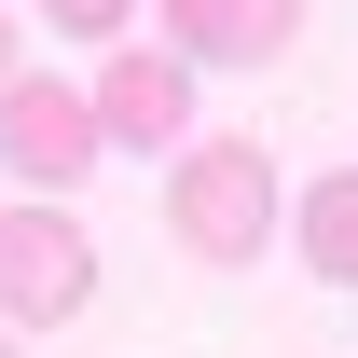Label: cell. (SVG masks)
I'll return each mask as SVG.
<instances>
[{"label": "cell", "mask_w": 358, "mask_h": 358, "mask_svg": "<svg viewBox=\"0 0 358 358\" xmlns=\"http://www.w3.org/2000/svg\"><path fill=\"white\" fill-rule=\"evenodd\" d=\"M275 221H289V207H275V152L262 138H193V152H166V248H193V262H262Z\"/></svg>", "instance_id": "1"}, {"label": "cell", "mask_w": 358, "mask_h": 358, "mask_svg": "<svg viewBox=\"0 0 358 358\" xmlns=\"http://www.w3.org/2000/svg\"><path fill=\"white\" fill-rule=\"evenodd\" d=\"M96 303V234L69 221V193L0 207V331H69Z\"/></svg>", "instance_id": "2"}, {"label": "cell", "mask_w": 358, "mask_h": 358, "mask_svg": "<svg viewBox=\"0 0 358 358\" xmlns=\"http://www.w3.org/2000/svg\"><path fill=\"white\" fill-rule=\"evenodd\" d=\"M96 152H110V138H96V96H69L55 69H14V83H0V166L28 179V193H83Z\"/></svg>", "instance_id": "3"}, {"label": "cell", "mask_w": 358, "mask_h": 358, "mask_svg": "<svg viewBox=\"0 0 358 358\" xmlns=\"http://www.w3.org/2000/svg\"><path fill=\"white\" fill-rule=\"evenodd\" d=\"M83 96H96V138H110V152H179V110H193V55L138 42V55H110Z\"/></svg>", "instance_id": "4"}, {"label": "cell", "mask_w": 358, "mask_h": 358, "mask_svg": "<svg viewBox=\"0 0 358 358\" xmlns=\"http://www.w3.org/2000/svg\"><path fill=\"white\" fill-rule=\"evenodd\" d=\"M303 42V0H166V55L193 69H275Z\"/></svg>", "instance_id": "5"}, {"label": "cell", "mask_w": 358, "mask_h": 358, "mask_svg": "<svg viewBox=\"0 0 358 358\" xmlns=\"http://www.w3.org/2000/svg\"><path fill=\"white\" fill-rule=\"evenodd\" d=\"M289 234H303V275H317V289H358V166L303 179V207H289Z\"/></svg>", "instance_id": "6"}, {"label": "cell", "mask_w": 358, "mask_h": 358, "mask_svg": "<svg viewBox=\"0 0 358 358\" xmlns=\"http://www.w3.org/2000/svg\"><path fill=\"white\" fill-rule=\"evenodd\" d=\"M42 14H55V28H69V42H110V28H124L138 0H42Z\"/></svg>", "instance_id": "7"}, {"label": "cell", "mask_w": 358, "mask_h": 358, "mask_svg": "<svg viewBox=\"0 0 358 358\" xmlns=\"http://www.w3.org/2000/svg\"><path fill=\"white\" fill-rule=\"evenodd\" d=\"M0 83H14V28H0Z\"/></svg>", "instance_id": "8"}, {"label": "cell", "mask_w": 358, "mask_h": 358, "mask_svg": "<svg viewBox=\"0 0 358 358\" xmlns=\"http://www.w3.org/2000/svg\"><path fill=\"white\" fill-rule=\"evenodd\" d=\"M0 358H14V331H0Z\"/></svg>", "instance_id": "9"}]
</instances>
